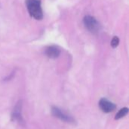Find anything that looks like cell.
<instances>
[{
	"label": "cell",
	"instance_id": "obj_7",
	"mask_svg": "<svg viewBox=\"0 0 129 129\" xmlns=\"http://www.w3.org/2000/svg\"><path fill=\"white\" fill-rule=\"evenodd\" d=\"M128 113V108L125 107V108H123V109H121L117 113V114L116 115L115 119H116V120L120 119L125 117Z\"/></svg>",
	"mask_w": 129,
	"mask_h": 129
},
{
	"label": "cell",
	"instance_id": "obj_6",
	"mask_svg": "<svg viewBox=\"0 0 129 129\" xmlns=\"http://www.w3.org/2000/svg\"><path fill=\"white\" fill-rule=\"evenodd\" d=\"M60 48L54 45L48 46L45 49V55L50 59H57L60 55Z\"/></svg>",
	"mask_w": 129,
	"mask_h": 129
},
{
	"label": "cell",
	"instance_id": "obj_4",
	"mask_svg": "<svg viewBox=\"0 0 129 129\" xmlns=\"http://www.w3.org/2000/svg\"><path fill=\"white\" fill-rule=\"evenodd\" d=\"M98 106H99L100 109L104 113H111V112L114 111L116 108V104H114L113 103H112L111 101H110L109 100H107L106 98L101 99L98 103Z\"/></svg>",
	"mask_w": 129,
	"mask_h": 129
},
{
	"label": "cell",
	"instance_id": "obj_3",
	"mask_svg": "<svg viewBox=\"0 0 129 129\" xmlns=\"http://www.w3.org/2000/svg\"><path fill=\"white\" fill-rule=\"evenodd\" d=\"M51 113H52V115L60 119V120H62L63 122H66L70 123V124H74L76 122H75V119L72 116H70V115H67L66 113H64L63 111H62L58 107L53 106L51 108Z\"/></svg>",
	"mask_w": 129,
	"mask_h": 129
},
{
	"label": "cell",
	"instance_id": "obj_5",
	"mask_svg": "<svg viewBox=\"0 0 129 129\" xmlns=\"http://www.w3.org/2000/svg\"><path fill=\"white\" fill-rule=\"evenodd\" d=\"M21 110H22V102L20 100L14 108V110L11 114V119L13 121H17L20 124H24L23 119L21 114Z\"/></svg>",
	"mask_w": 129,
	"mask_h": 129
},
{
	"label": "cell",
	"instance_id": "obj_2",
	"mask_svg": "<svg viewBox=\"0 0 129 129\" xmlns=\"http://www.w3.org/2000/svg\"><path fill=\"white\" fill-rule=\"evenodd\" d=\"M83 23L85 28L92 33H96L100 30V24L93 16L86 15L83 19Z\"/></svg>",
	"mask_w": 129,
	"mask_h": 129
},
{
	"label": "cell",
	"instance_id": "obj_1",
	"mask_svg": "<svg viewBox=\"0 0 129 129\" xmlns=\"http://www.w3.org/2000/svg\"><path fill=\"white\" fill-rule=\"evenodd\" d=\"M26 5L32 17L36 20L43 18V11L40 0H26Z\"/></svg>",
	"mask_w": 129,
	"mask_h": 129
},
{
	"label": "cell",
	"instance_id": "obj_8",
	"mask_svg": "<svg viewBox=\"0 0 129 129\" xmlns=\"http://www.w3.org/2000/svg\"><path fill=\"white\" fill-rule=\"evenodd\" d=\"M119 44V39L118 36H114L111 41V46L113 48H116Z\"/></svg>",
	"mask_w": 129,
	"mask_h": 129
}]
</instances>
